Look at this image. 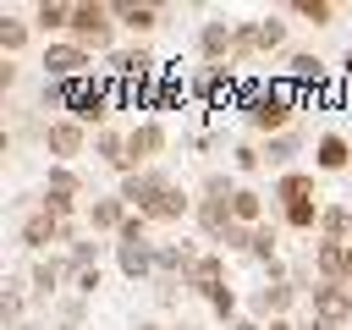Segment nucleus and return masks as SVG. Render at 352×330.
Segmentation results:
<instances>
[{
    "mask_svg": "<svg viewBox=\"0 0 352 330\" xmlns=\"http://www.w3.org/2000/svg\"><path fill=\"white\" fill-rule=\"evenodd\" d=\"M286 16H302V22H314V28H336L341 6H336V0H292Z\"/></svg>",
    "mask_w": 352,
    "mask_h": 330,
    "instance_id": "c756f323",
    "label": "nucleus"
},
{
    "mask_svg": "<svg viewBox=\"0 0 352 330\" xmlns=\"http://www.w3.org/2000/svg\"><path fill=\"white\" fill-rule=\"evenodd\" d=\"M126 204H121V192H94L88 198V209H82V226H88V236H116L121 226H126Z\"/></svg>",
    "mask_w": 352,
    "mask_h": 330,
    "instance_id": "ddd939ff",
    "label": "nucleus"
},
{
    "mask_svg": "<svg viewBox=\"0 0 352 330\" xmlns=\"http://www.w3.org/2000/svg\"><path fill=\"white\" fill-rule=\"evenodd\" d=\"M314 170H319V176L352 170V138H346V132H319V138H314Z\"/></svg>",
    "mask_w": 352,
    "mask_h": 330,
    "instance_id": "a211bd4d",
    "label": "nucleus"
},
{
    "mask_svg": "<svg viewBox=\"0 0 352 330\" xmlns=\"http://www.w3.org/2000/svg\"><path fill=\"white\" fill-rule=\"evenodd\" d=\"M319 214H324V204H319V198L286 204V209H280V231H297V236H319Z\"/></svg>",
    "mask_w": 352,
    "mask_h": 330,
    "instance_id": "a878e982",
    "label": "nucleus"
},
{
    "mask_svg": "<svg viewBox=\"0 0 352 330\" xmlns=\"http://www.w3.org/2000/svg\"><path fill=\"white\" fill-rule=\"evenodd\" d=\"M94 154L116 170V176H132V154H126V132H116V126H104V132H94Z\"/></svg>",
    "mask_w": 352,
    "mask_h": 330,
    "instance_id": "393cba45",
    "label": "nucleus"
},
{
    "mask_svg": "<svg viewBox=\"0 0 352 330\" xmlns=\"http://www.w3.org/2000/svg\"><path fill=\"white\" fill-rule=\"evenodd\" d=\"M28 16H33V28L44 33V44H50V38H66V28H72V6H66V0H38Z\"/></svg>",
    "mask_w": 352,
    "mask_h": 330,
    "instance_id": "b1692460",
    "label": "nucleus"
},
{
    "mask_svg": "<svg viewBox=\"0 0 352 330\" xmlns=\"http://www.w3.org/2000/svg\"><path fill=\"white\" fill-rule=\"evenodd\" d=\"M104 77H116V82H154L165 72H160V60H154L148 44H121L116 55H104Z\"/></svg>",
    "mask_w": 352,
    "mask_h": 330,
    "instance_id": "6e6552de",
    "label": "nucleus"
},
{
    "mask_svg": "<svg viewBox=\"0 0 352 330\" xmlns=\"http://www.w3.org/2000/svg\"><path fill=\"white\" fill-rule=\"evenodd\" d=\"M192 226L204 231V242H214V248H220V236L236 226V220H231V198H198V209H192Z\"/></svg>",
    "mask_w": 352,
    "mask_h": 330,
    "instance_id": "412c9836",
    "label": "nucleus"
},
{
    "mask_svg": "<svg viewBox=\"0 0 352 330\" xmlns=\"http://www.w3.org/2000/svg\"><path fill=\"white\" fill-rule=\"evenodd\" d=\"M192 209H198V198H192L182 182H170V187L143 209V220H148V226H182V220H192Z\"/></svg>",
    "mask_w": 352,
    "mask_h": 330,
    "instance_id": "4468645a",
    "label": "nucleus"
},
{
    "mask_svg": "<svg viewBox=\"0 0 352 330\" xmlns=\"http://www.w3.org/2000/svg\"><path fill=\"white\" fill-rule=\"evenodd\" d=\"M280 77H286V82H297L302 94H319V88H330V66H324V55H319V50H286V66H280Z\"/></svg>",
    "mask_w": 352,
    "mask_h": 330,
    "instance_id": "9b49d317",
    "label": "nucleus"
},
{
    "mask_svg": "<svg viewBox=\"0 0 352 330\" xmlns=\"http://www.w3.org/2000/svg\"><path fill=\"white\" fill-rule=\"evenodd\" d=\"M297 116H302V88L286 82V77H270V82H264V99L242 110V126H248L253 138H275V132H292Z\"/></svg>",
    "mask_w": 352,
    "mask_h": 330,
    "instance_id": "f257e3e1",
    "label": "nucleus"
},
{
    "mask_svg": "<svg viewBox=\"0 0 352 330\" xmlns=\"http://www.w3.org/2000/svg\"><path fill=\"white\" fill-rule=\"evenodd\" d=\"M170 182H176V176H170L165 165H148V170L121 176V187H116V192H121V204H126V209H138V214H143V209H148V204H154V198H160Z\"/></svg>",
    "mask_w": 352,
    "mask_h": 330,
    "instance_id": "9d476101",
    "label": "nucleus"
},
{
    "mask_svg": "<svg viewBox=\"0 0 352 330\" xmlns=\"http://www.w3.org/2000/svg\"><path fill=\"white\" fill-rule=\"evenodd\" d=\"M82 231H88L82 220H72V226H66V220H55L50 209H28V214L16 220V242H22L33 258H44V253H55V248H72Z\"/></svg>",
    "mask_w": 352,
    "mask_h": 330,
    "instance_id": "7ed1b4c3",
    "label": "nucleus"
},
{
    "mask_svg": "<svg viewBox=\"0 0 352 330\" xmlns=\"http://www.w3.org/2000/svg\"><path fill=\"white\" fill-rule=\"evenodd\" d=\"M170 148V132H165V121L160 116H143V121H132L126 126V154H132V170H148V165H160V154Z\"/></svg>",
    "mask_w": 352,
    "mask_h": 330,
    "instance_id": "0eeeda50",
    "label": "nucleus"
},
{
    "mask_svg": "<svg viewBox=\"0 0 352 330\" xmlns=\"http://www.w3.org/2000/svg\"><path fill=\"white\" fill-rule=\"evenodd\" d=\"M226 330H264V319H253V314H242V319H231Z\"/></svg>",
    "mask_w": 352,
    "mask_h": 330,
    "instance_id": "37998d69",
    "label": "nucleus"
},
{
    "mask_svg": "<svg viewBox=\"0 0 352 330\" xmlns=\"http://www.w3.org/2000/svg\"><path fill=\"white\" fill-rule=\"evenodd\" d=\"M28 38H33V16L6 11V16H0V55H6V60H16V55L28 50Z\"/></svg>",
    "mask_w": 352,
    "mask_h": 330,
    "instance_id": "bb28decb",
    "label": "nucleus"
},
{
    "mask_svg": "<svg viewBox=\"0 0 352 330\" xmlns=\"http://www.w3.org/2000/svg\"><path fill=\"white\" fill-rule=\"evenodd\" d=\"M192 44H198L204 66H231V55H236V22L231 16H204Z\"/></svg>",
    "mask_w": 352,
    "mask_h": 330,
    "instance_id": "1a4fd4ad",
    "label": "nucleus"
},
{
    "mask_svg": "<svg viewBox=\"0 0 352 330\" xmlns=\"http://www.w3.org/2000/svg\"><path fill=\"white\" fill-rule=\"evenodd\" d=\"M60 330H82V324H60Z\"/></svg>",
    "mask_w": 352,
    "mask_h": 330,
    "instance_id": "09e8293b",
    "label": "nucleus"
},
{
    "mask_svg": "<svg viewBox=\"0 0 352 330\" xmlns=\"http://www.w3.org/2000/svg\"><path fill=\"white\" fill-rule=\"evenodd\" d=\"M0 88H16V60H0Z\"/></svg>",
    "mask_w": 352,
    "mask_h": 330,
    "instance_id": "79ce46f5",
    "label": "nucleus"
},
{
    "mask_svg": "<svg viewBox=\"0 0 352 330\" xmlns=\"http://www.w3.org/2000/svg\"><path fill=\"white\" fill-rule=\"evenodd\" d=\"M302 148H308V132H302V126H292V132H275V138H264V165H270L275 176H280V170H297L292 160H297Z\"/></svg>",
    "mask_w": 352,
    "mask_h": 330,
    "instance_id": "6ab92c4d",
    "label": "nucleus"
},
{
    "mask_svg": "<svg viewBox=\"0 0 352 330\" xmlns=\"http://www.w3.org/2000/svg\"><path fill=\"white\" fill-rule=\"evenodd\" d=\"M302 330H346V324H330V319H314V314H308V319H302Z\"/></svg>",
    "mask_w": 352,
    "mask_h": 330,
    "instance_id": "c03bdc74",
    "label": "nucleus"
},
{
    "mask_svg": "<svg viewBox=\"0 0 352 330\" xmlns=\"http://www.w3.org/2000/svg\"><path fill=\"white\" fill-rule=\"evenodd\" d=\"M231 220H236V226H253V231H258V226H264V192L242 182V187L231 192Z\"/></svg>",
    "mask_w": 352,
    "mask_h": 330,
    "instance_id": "cd10ccee",
    "label": "nucleus"
},
{
    "mask_svg": "<svg viewBox=\"0 0 352 330\" xmlns=\"http://www.w3.org/2000/svg\"><path fill=\"white\" fill-rule=\"evenodd\" d=\"M346 248H352V242H346Z\"/></svg>",
    "mask_w": 352,
    "mask_h": 330,
    "instance_id": "603ef678",
    "label": "nucleus"
},
{
    "mask_svg": "<svg viewBox=\"0 0 352 330\" xmlns=\"http://www.w3.org/2000/svg\"><path fill=\"white\" fill-rule=\"evenodd\" d=\"M346 176H352V170H346Z\"/></svg>",
    "mask_w": 352,
    "mask_h": 330,
    "instance_id": "3c124183",
    "label": "nucleus"
},
{
    "mask_svg": "<svg viewBox=\"0 0 352 330\" xmlns=\"http://www.w3.org/2000/svg\"><path fill=\"white\" fill-rule=\"evenodd\" d=\"M236 187H242V182H236L231 170H209V176L198 182V198H231Z\"/></svg>",
    "mask_w": 352,
    "mask_h": 330,
    "instance_id": "4c0bfd02",
    "label": "nucleus"
},
{
    "mask_svg": "<svg viewBox=\"0 0 352 330\" xmlns=\"http://www.w3.org/2000/svg\"><path fill=\"white\" fill-rule=\"evenodd\" d=\"M0 324H6V330L28 324V319H22V292H16V286H6V297H0Z\"/></svg>",
    "mask_w": 352,
    "mask_h": 330,
    "instance_id": "58836bf2",
    "label": "nucleus"
},
{
    "mask_svg": "<svg viewBox=\"0 0 352 330\" xmlns=\"http://www.w3.org/2000/svg\"><path fill=\"white\" fill-rule=\"evenodd\" d=\"M38 66H44V77H50V82L94 77V55H88L82 44H72V38H50V44L38 50Z\"/></svg>",
    "mask_w": 352,
    "mask_h": 330,
    "instance_id": "39448f33",
    "label": "nucleus"
},
{
    "mask_svg": "<svg viewBox=\"0 0 352 330\" xmlns=\"http://www.w3.org/2000/svg\"><path fill=\"white\" fill-rule=\"evenodd\" d=\"M275 50H286V11L258 16V55H275Z\"/></svg>",
    "mask_w": 352,
    "mask_h": 330,
    "instance_id": "473e14b6",
    "label": "nucleus"
},
{
    "mask_svg": "<svg viewBox=\"0 0 352 330\" xmlns=\"http://www.w3.org/2000/svg\"><path fill=\"white\" fill-rule=\"evenodd\" d=\"M209 314H214L220 324H231V319H242V297H236V286H220V292L209 297Z\"/></svg>",
    "mask_w": 352,
    "mask_h": 330,
    "instance_id": "e433bc0d",
    "label": "nucleus"
},
{
    "mask_svg": "<svg viewBox=\"0 0 352 330\" xmlns=\"http://www.w3.org/2000/svg\"><path fill=\"white\" fill-rule=\"evenodd\" d=\"M248 55H258V16H236V55H231V66L248 60Z\"/></svg>",
    "mask_w": 352,
    "mask_h": 330,
    "instance_id": "c9c22d12",
    "label": "nucleus"
},
{
    "mask_svg": "<svg viewBox=\"0 0 352 330\" xmlns=\"http://www.w3.org/2000/svg\"><path fill=\"white\" fill-rule=\"evenodd\" d=\"M346 258H352V248L346 242H319L314 236V280H346Z\"/></svg>",
    "mask_w": 352,
    "mask_h": 330,
    "instance_id": "5701e85b",
    "label": "nucleus"
},
{
    "mask_svg": "<svg viewBox=\"0 0 352 330\" xmlns=\"http://www.w3.org/2000/svg\"><path fill=\"white\" fill-rule=\"evenodd\" d=\"M154 236L148 242H116V270L126 275V280H154Z\"/></svg>",
    "mask_w": 352,
    "mask_h": 330,
    "instance_id": "4be33fe9",
    "label": "nucleus"
},
{
    "mask_svg": "<svg viewBox=\"0 0 352 330\" xmlns=\"http://www.w3.org/2000/svg\"><path fill=\"white\" fill-rule=\"evenodd\" d=\"M308 314L330 324H352V292L336 280H308Z\"/></svg>",
    "mask_w": 352,
    "mask_h": 330,
    "instance_id": "f8f14e48",
    "label": "nucleus"
},
{
    "mask_svg": "<svg viewBox=\"0 0 352 330\" xmlns=\"http://www.w3.org/2000/svg\"><path fill=\"white\" fill-rule=\"evenodd\" d=\"M220 286H231V280H226V253H220V248H204V253H198V264L187 270V292L209 302Z\"/></svg>",
    "mask_w": 352,
    "mask_h": 330,
    "instance_id": "2eb2a0df",
    "label": "nucleus"
},
{
    "mask_svg": "<svg viewBox=\"0 0 352 330\" xmlns=\"http://www.w3.org/2000/svg\"><path fill=\"white\" fill-rule=\"evenodd\" d=\"M110 6H116V22H121L138 44H143V38L165 22V6H154V0H110Z\"/></svg>",
    "mask_w": 352,
    "mask_h": 330,
    "instance_id": "dca6fc26",
    "label": "nucleus"
},
{
    "mask_svg": "<svg viewBox=\"0 0 352 330\" xmlns=\"http://www.w3.org/2000/svg\"><path fill=\"white\" fill-rule=\"evenodd\" d=\"M116 33H121V22H116V6H110V0H77V6H72L66 38L82 44L88 55H116V50H121Z\"/></svg>",
    "mask_w": 352,
    "mask_h": 330,
    "instance_id": "f03ea898",
    "label": "nucleus"
},
{
    "mask_svg": "<svg viewBox=\"0 0 352 330\" xmlns=\"http://www.w3.org/2000/svg\"><path fill=\"white\" fill-rule=\"evenodd\" d=\"M16 330H38V324H16Z\"/></svg>",
    "mask_w": 352,
    "mask_h": 330,
    "instance_id": "8fccbe9b",
    "label": "nucleus"
},
{
    "mask_svg": "<svg viewBox=\"0 0 352 330\" xmlns=\"http://www.w3.org/2000/svg\"><path fill=\"white\" fill-rule=\"evenodd\" d=\"M66 280H72V258H66V253H44V258H33V270H28V292H33V297H55Z\"/></svg>",
    "mask_w": 352,
    "mask_h": 330,
    "instance_id": "f3484780",
    "label": "nucleus"
},
{
    "mask_svg": "<svg viewBox=\"0 0 352 330\" xmlns=\"http://www.w3.org/2000/svg\"><path fill=\"white\" fill-rule=\"evenodd\" d=\"M231 170L236 176H258L264 170V143H236L231 148Z\"/></svg>",
    "mask_w": 352,
    "mask_h": 330,
    "instance_id": "72a5a7b5",
    "label": "nucleus"
},
{
    "mask_svg": "<svg viewBox=\"0 0 352 330\" xmlns=\"http://www.w3.org/2000/svg\"><path fill=\"white\" fill-rule=\"evenodd\" d=\"M264 330H302V324H297V319H270Z\"/></svg>",
    "mask_w": 352,
    "mask_h": 330,
    "instance_id": "a18cd8bd",
    "label": "nucleus"
},
{
    "mask_svg": "<svg viewBox=\"0 0 352 330\" xmlns=\"http://www.w3.org/2000/svg\"><path fill=\"white\" fill-rule=\"evenodd\" d=\"M302 198H319V170H280L275 187H270V204H302Z\"/></svg>",
    "mask_w": 352,
    "mask_h": 330,
    "instance_id": "aec40b11",
    "label": "nucleus"
},
{
    "mask_svg": "<svg viewBox=\"0 0 352 330\" xmlns=\"http://www.w3.org/2000/svg\"><path fill=\"white\" fill-rule=\"evenodd\" d=\"M99 280H104V275H99V270H77V275H72V292H77V297H82V302H88V297H94V292H99Z\"/></svg>",
    "mask_w": 352,
    "mask_h": 330,
    "instance_id": "a19ab883",
    "label": "nucleus"
},
{
    "mask_svg": "<svg viewBox=\"0 0 352 330\" xmlns=\"http://www.w3.org/2000/svg\"><path fill=\"white\" fill-rule=\"evenodd\" d=\"M44 192L82 198V192H88V182H82V170H77V165H50V170H44Z\"/></svg>",
    "mask_w": 352,
    "mask_h": 330,
    "instance_id": "7c9ffc66",
    "label": "nucleus"
},
{
    "mask_svg": "<svg viewBox=\"0 0 352 330\" xmlns=\"http://www.w3.org/2000/svg\"><path fill=\"white\" fill-rule=\"evenodd\" d=\"M66 258H72V275H77V270H99V236L82 231V236L66 248Z\"/></svg>",
    "mask_w": 352,
    "mask_h": 330,
    "instance_id": "f704fd0d",
    "label": "nucleus"
},
{
    "mask_svg": "<svg viewBox=\"0 0 352 330\" xmlns=\"http://www.w3.org/2000/svg\"><path fill=\"white\" fill-rule=\"evenodd\" d=\"M319 242H352V209H346V204H324V214H319Z\"/></svg>",
    "mask_w": 352,
    "mask_h": 330,
    "instance_id": "c85d7f7f",
    "label": "nucleus"
},
{
    "mask_svg": "<svg viewBox=\"0 0 352 330\" xmlns=\"http://www.w3.org/2000/svg\"><path fill=\"white\" fill-rule=\"evenodd\" d=\"M148 231H154V226H148V220L132 209V214H126V226L116 231V242H148Z\"/></svg>",
    "mask_w": 352,
    "mask_h": 330,
    "instance_id": "ea45409f",
    "label": "nucleus"
},
{
    "mask_svg": "<svg viewBox=\"0 0 352 330\" xmlns=\"http://www.w3.org/2000/svg\"><path fill=\"white\" fill-rule=\"evenodd\" d=\"M297 302H308V286H302V280H264V286L248 297V314L270 324V319H292Z\"/></svg>",
    "mask_w": 352,
    "mask_h": 330,
    "instance_id": "20e7f679",
    "label": "nucleus"
},
{
    "mask_svg": "<svg viewBox=\"0 0 352 330\" xmlns=\"http://www.w3.org/2000/svg\"><path fill=\"white\" fill-rule=\"evenodd\" d=\"M132 330H165V324H160V319H138Z\"/></svg>",
    "mask_w": 352,
    "mask_h": 330,
    "instance_id": "49530a36",
    "label": "nucleus"
},
{
    "mask_svg": "<svg viewBox=\"0 0 352 330\" xmlns=\"http://www.w3.org/2000/svg\"><path fill=\"white\" fill-rule=\"evenodd\" d=\"M341 286H346V292H352V258H346V280H341Z\"/></svg>",
    "mask_w": 352,
    "mask_h": 330,
    "instance_id": "de8ad7c7",
    "label": "nucleus"
},
{
    "mask_svg": "<svg viewBox=\"0 0 352 330\" xmlns=\"http://www.w3.org/2000/svg\"><path fill=\"white\" fill-rule=\"evenodd\" d=\"M44 154H50V165H77L88 154V126L72 116H50L44 121Z\"/></svg>",
    "mask_w": 352,
    "mask_h": 330,
    "instance_id": "423d86ee",
    "label": "nucleus"
},
{
    "mask_svg": "<svg viewBox=\"0 0 352 330\" xmlns=\"http://www.w3.org/2000/svg\"><path fill=\"white\" fill-rule=\"evenodd\" d=\"M248 258H253L258 270H270V264L280 258V226H270V220H264V226L253 231V248H248Z\"/></svg>",
    "mask_w": 352,
    "mask_h": 330,
    "instance_id": "2f4dec72",
    "label": "nucleus"
}]
</instances>
